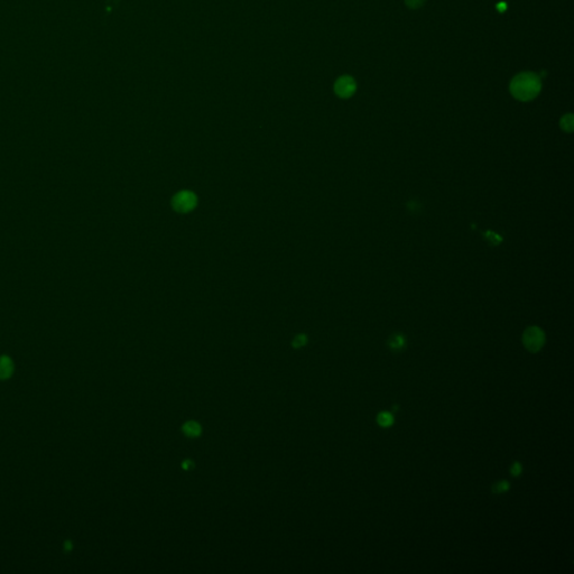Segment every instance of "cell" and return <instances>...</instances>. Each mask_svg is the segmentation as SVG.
<instances>
[{
	"instance_id": "14",
	"label": "cell",
	"mask_w": 574,
	"mask_h": 574,
	"mask_svg": "<svg viewBox=\"0 0 574 574\" xmlns=\"http://www.w3.org/2000/svg\"><path fill=\"white\" fill-rule=\"evenodd\" d=\"M497 8L499 11H505L506 10V4L505 3H501L497 6Z\"/></svg>"
},
{
	"instance_id": "4",
	"label": "cell",
	"mask_w": 574,
	"mask_h": 574,
	"mask_svg": "<svg viewBox=\"0 0 574 574\" xmlns=\"http://www.w3.org/2000/svg\"><path fill=\"white\" fill-rule=\"evenodd\" d=\"M357 90V83L350 75H343L338 78L334 83V92L341 99H348L352 96Z\"/></svg>"
},
{
	"instance_id": "11",
	"label": "cell",
	"mask_w": 574,
	"mask_h": 574,
	"mask_svg": "<svg viewBox=\"0 0 574 574\" xmlns=\"http://www.w3.org/2000/svg\"><path fill=\"white\" fill-rule=\"evenodd\" d=\"M522 472H523V466H522V463H521V462H517V461H516V462H513V463L511 464V467H510V473H511L513 477H518Z\"/></svg>"
},
{
	"instance_id": "3",
	"label": "cell",
	"mask_w": 574,
	"mask_h": 574,
	"mask_svg": "<svg viewBox=\"0 0 574 574\" xmlns=\"http://www.w3.org/2000/svg\"><path fill=\"white\" fill-rule=\"evenodd\" d=\"M197 197L191 191H181L173 197V208L177 212H190L196 207Z\"/></svg>"
},
{
	"instance_id": "1",
	"label": "cell",
	"mask_w": 574,
	"mask_h": 574,
	"mask_svg": "<svg viewBox=\"0 0 574 574\" xmlns=\"http://www.w3.org/2000/svg\"><path fill=\"white\" fill-rule=\"evenodd\" d=\"M542 89L541 77L533 72H524L512 78L509 86L513 98L526 102L535 99Z\"/></svg>"
},
{
	"instance_id": "13",
	"label": "cell",
	"mask_w": 574,
	"mask_h": 574,
	"mask_svg": "<svg viewBox=\"0 0 574 574\" xmlns=\"http://www.w3.org/2000/svg\"><path fill=\"white\" fill-rule=\"evenodd\" d=\"M306 341H307L306 337H305L304 334H300V335H298V337H296L295 339H294V341H293V346H294L295 348L303 347L304 344L306 343Z\"/></svg>"
},
{
	"instance_id": "9",
	"label": "cell",
	"mask_w": 574,
	"mask_h": 574,
	"mask_svg": "<svg viewBox=\"0 0 574 574\" xmlns=\"http://www.w3.org/2000/svg\"><path fill=\"white\" fill-rule=\"evenodd\" d=\"M561 128L563 129L566 132H572L573 128H574V118H573V114L569 113V114H565V116L562 117L561 122Z\"/></svg>"
},
{
	"instance_id": "2",
	"label": "cell",
	"mask_w": 574,
	"mask_h": 574,
	"mask_svg": "<svg viewBox=\"0 0 574 574\" xmlns=\"http://www.w3.org/2000/svg\"><path fill=\"white\" fill-rule=\"evenodd\" d=\"M523 344L530 352H537L545 344V333L539 326H529L523 334Z\"/></svg>"
},
{
	"instance_id": "10",
	"label": "cell",
	"mask_w": 574,
	"mask_h": 574,
	"mask_svg": "<svg viewBox=\"0 0 574 574\" xmlns=\"http://www.w3.org/2000/svg\"><path fill=\"white\" fill-rule=\"evenodd\" d=\"M509 488H510V485H509L508 481H507V480H499V481L493 483L492 488H491V491L493 493H496V494H500V493H504V492L508 491Z\"/></svg>"
},
{
	"instance_id": "6",
	"label": "cell",
	"mask_w": 574,
	"mask_h": 574,
	"mask_svg": "<svg viewBox=\"0 0 574 574\" xmlns=\"http://www.w3.org/2000/svg\"><path fill=\"white\" fill-rule=\"evenodd\" d=\"M387 344L391 351H402L406 347V338L402 333H394L389 337Z\"/></svg>"
},
{
	"instance_id": "5",
	"label": "cell",
	"mask_w": 574,
	"mask_h": 574,
	"mask_svg": "<svg viewBox=\"0 0 574 574\" xmlns=\"http://www.w3.org/2000/svg\"><path fill=\"white\" fill-rule=\"evenodd\" d=\"M15 370V364L13 359L8 355H0V380H7L13 376Z\"/></svg>"
},
{
	"instance_id": "8",
	"label": "cell",
	"mask_w": 574,
	"mask_h": 574,
	"mask_svg": "<svg viewBox=\"0 0 574 574\" xmlns=\"http://www.w3.org/2000/svg\"><path fill=\"white\" fill-rule=\"evenodd\" d=\"M377 423L382 427H389L394 424V416L389 412H380L377 415Z\"/></svg>"
},
{
	"instance_id": "7",
	"label": "cell",
	"mask_w": 574,
	"mask_h": 574,
	"mask_svg": "<svg viewBox=\"0 0 574 574\" xmlns=\"http://www.w3.org/2000/svg\"><path fill=\"white\" fill-rule=\"evenodd\" d=\"M183 432L189 438H197L201 434V426L196 422H187L183 426Z\"/></svg>"
},
{
	"instance_id": "12",
	"label": "cell",
	"mask_w": 574,
	"mask_h": 574,
	"mask_svg": "<svg viewBox=\"0 0 574 574\" xmlns=\"http://www.w3.org/2000/svg\"><path fill=\"white\" fill-rule=\"evenodd\" d=\"M425 2L426 0H405V4H406L409 8L418 9L422 7V6L425 4Z\"/></svg>"
}]
</instances>
